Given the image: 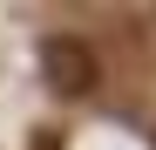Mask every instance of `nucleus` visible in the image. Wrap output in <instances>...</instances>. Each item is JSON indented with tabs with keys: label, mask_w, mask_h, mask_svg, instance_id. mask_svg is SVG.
I'll return each instance as SVG.
<instances>
[{
	"label": "nucleus",
	"mask_w": 156,
	"mask_h": 150,
	"mask_svg": "<svg viewBox=\"0 0 156 150\" xmlns=\"http://www.w3.org/2000/svg\"><path fill=\"white\" fill-rule=\"evenodd\" d=\"M34 150H61V137H55V130H41V137H34Z\"/></svg>",
	"instance_id": "nucleus-2"
},
{
	"label": "nucleus",
	"mask_w": 156,
	"mask_h": 150,
	"mask_svg": "<svg viewBox=\"0 0 156 150\" xmlns=\"http://www.w3.org/2000/svg\"><path fill=\"white\" fill-rule=\"evenodd\" d=\"M41 82L55 89V96H95L102 62H95V48L82 34H48L41 41Z\"/></svg>",
	"instance_id": "nucleus-1"
}]
</instances>
